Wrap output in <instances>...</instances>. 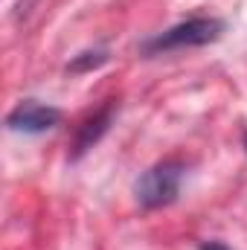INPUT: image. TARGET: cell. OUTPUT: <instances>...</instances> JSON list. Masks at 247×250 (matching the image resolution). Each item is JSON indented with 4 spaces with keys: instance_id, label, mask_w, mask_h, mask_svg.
Here are the masks:
<instances>
[{
    "instance_id": "obj_1",
    "label": "cell",
    "mask_w": 247,
    "mask_h": 250,
    "mask_svg": "<svg viewBox=\"0 0 247 250\" xmlns=\"http://www.w3.org/2000/svg\"><path fill=\"white\" fill-rule=\"evenodd\" d=\"M227 23L221 18H212V15H198V18H189L181 21L175 26H169L166 32L148 38L143 44V53L145 56H160V53H169V50H184V47H206V44H215L221 35H224Z\"/></svg>"
},
{
    "instance_id": "obj_2",
    "label": "cell",
    "mask_w": 247,
    "mask_h": 250,
    "mask_svg": "<svg viewBox=\"0 0 247 250\" xmlns=\"http://www.w3.org/2000/svg\"><path fill=\"white\" fill-rule=\"evenodd\" d=\"M184 160L178 157H166L154 166H148L137 184H134V195H137V204L145 207V209H160V207H169L178 201L181 195V181H184Z\"/></svg>"
},
{
    "instance_id": "obj_3",
    "label": "cell",
    "mask_w": 247,
    "mask_h": 250,
    "mask_svg": "<svg viewBox=\"0 0 247 250\" xmlns=\"http://www.w3.org/2000/svg\"><path fill=\"white\" fill-rule=\"evenodd\" d=\"M59 123H62V111L38 99H21L6 114V128L15 134H44Z\"/></svg>"
},
{
    "instance_id": "obj_4",
    "label": "cell",
    "mask_w": 247,
    "mask_h": 250,
    "mask_svg": "<svg viewBox=\"0 0 247 250\" xmlns=\"http://www.w3.org/2000/svg\"><path fill=\"white\" fill-rule=\"evenodd\" d=\"M117 99H108L99 111H93L90 117H84L79 128H76V137H73V146H70V160H82L105 134H108V128L114 123V117H117Z\"/></svg>"
},
{
    "instance_id": "obj_5",
    "label": "cell",
    "mask_w": 247,
    "mask_h": 250,
    "mask_svg": "<svg viewBox=\"0 0 247 250\" xmlns=\"http://www.w3.org/2000/svg\"><path fill=\"white\" fill-rule=\"evenodd\" d=\"M108 62V50H87V53H79L73 62L67 64L70 73H87V70H96Z\"/></svg>"
},
{
    "instance_id": "obj_6",
    "label": "cell",
    "mask_w": 247,
    "mask_h": 250,
    "mask_svg": "<svg viewBox=\"0 0 247 250\" xmlns=\"http://www.w3.org/2000/svg\"><path fill=\"white\" fill-rule=\"evenodd\" d=\"M198 250H230V248H227L224 242H201Z\"/></svg>"
},
{
    "instance_id": "obj_7",
    "label": "cell",
    "mask_w": 247,
    "mask_h": 250,
    "mask_svg": "<svg viewBox=\"0 0 247 250\" xmlns=\"http://www.w3.org/2000/svg\"><path fill=\"white\" fill-rule=\"evenodd\" d=\"M245 146H247V134H245Z\"/></svg>"
}]
</instances>
